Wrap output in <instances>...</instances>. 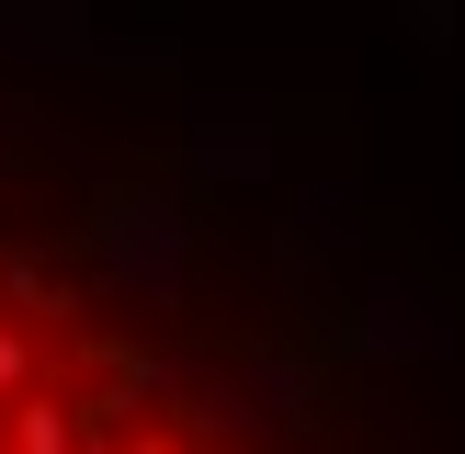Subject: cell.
<instances>
[{
  "label": "cell",
  "instance_id": "obj_1",
  "mask_svg": "<svg viewBox=\"0 0 465 454\" xmlns=\"http://www.w3.org/2000/svg\"><path fill=\"white\" fill-rule=\"evenodd\" d=\"M0 454H262V431L91 227L0 193Z\"/></svg>",
  "mask_w": 465,
  "mask_h": 454
}]
</instances>
